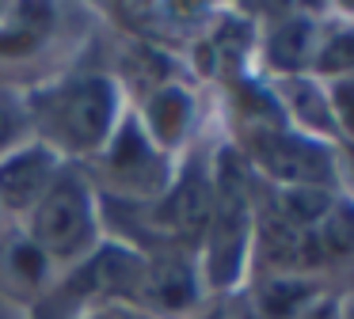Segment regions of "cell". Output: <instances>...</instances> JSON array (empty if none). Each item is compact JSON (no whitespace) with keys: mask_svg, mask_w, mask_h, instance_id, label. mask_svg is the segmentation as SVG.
Here are the masks:
<instances>
[{"mask_svg":"<svg viewBox=\"0 0 354 319\" xmlns=\"http://www.w3.org/2000/svg\"><path fill=\"white\" fill-rule=\"evenodd\" d=\"M263 164L278 175V179L290 182H320L328 179V156L320 148L305 141H293V137H267L263 141Z\"/></svg>","mask_w":354,"mask_h":319,"instance_id":"4","label":"cell"},{"mask_svg":"<svg viewBox=\"0 0 354 319\" xmlns=\"http://www.w3.org/2000/svg\"><path fill=\"white\" fill-rule=\"evenodd\" d=\"M183 118H187V99L183 91H160L153 99V126H156V137L164 141H176L183 133Z\"/></svg>","mask_w":354,"mask_h":319,"instance_id":"7","label":"cell"},{"mask_svg":"<svg viewBox=\"0 0 354 319\" xmlns=\"http://www.w3.org/2000/svg\"><path fill=\"white\" fill-rule=\"evenodd\" d=\"M12 133H16V118H12V110L0 106V144H8Z\"/></svg>","mask_w":354,"mask_h":319,"instance_id":"9","label":"cell"},{"mask_svg":"<svg viewBox=\"0 0 354 319\" xmlns=\"http://www.w3.org/2000/svg\"><path fill=\"white\" fill-rule=\"evenodd\" d=\"M153 289L156 296H164L168 304L191 300V270L179 262H164V270H153Z\"/></svg>","mask_w":354,"mask_h":319,"instance_id":"8","label":"cell"},{"mask_svg":"<svg viewBox=\"0 0 354 319\" xmlns=\"http://www.w3.org/2000/svg\"><path fill=\"white\" fill-rule=\"evenodd\" d=\"M248 240V202L236 186H229L217 202V240H214V270L217 278H232L236 258Z\"/></svg>","mask_w":354,"mask_h":319,"instance_id":"5","label":"cell"},{"mask_svg":"<svg viewBox=\"0 0 354 319\" xmlns=\"http://www.w3.org/2000/svg\"><path fill=\"white\" fill-rule=\"evenodd\" d=\"M351 319H354V311H351Z\"/></svg>","mask_w":354,"mask_h":319,"instance_id":"10","label":"cell"},{"mask_svg":"<svg viewBox=\"0 0 354 319\" xmlns=\"http://www.w3.org/2000/svg\"><path fill=\"white\" fill-rule=\"evenodd\" d=\"M92 235H95V217H92L88 190L77 182V175L54 179L50 190L39 197V213H35V243H39V251L57 258H77L92 243Z\"/></svg>","mask_w":354,"mask_h":319,"instance_id":"2","label":"cell"},{"mask_svg":"<svg viewBox=\"0 0 354 319\" xmlns=\"http://www.w3.org/2000/svg\"><path fill=\"white\" fill-rule=\"evenodd\" d=\"M39 114L50 133L73 148H95L115 118V91L107 80H73L39 99Z\"/></svg>","mask_w":354,"mask_h":319,"instance_id":"1","label":"cell"},{"mask_svg":"<svg viewBox=\"0 0 354 319\" xmlns=\"http://www.w3.org/2000/svg\"><path fill=\"white\" fill-rule=\"evenodd\" d=\"M42 262L46 255L39 251L35 240H24V243H8L4 247V273L12 270V281H24V285H39L42 281Z\"/></svg>","mask_w":354,"mask_h":319,"instance_id":"6","label":"cell"},{"mask_svg":"<svg viewBox=\"0 0 354 319\" xmlns=\"http://www.w3.org/2000/svg\"><path fill=\"white\" fill-rule=\"evenodd\" d=\"M54 182V156L46 148H27L16 152L0 164V197L12 209H27L35 205Z\"/></svg>","mask_w":354,"mask_h":319,"instance_id":"3","label":"cell"}]
</instances>
